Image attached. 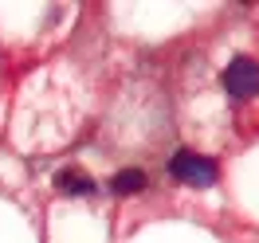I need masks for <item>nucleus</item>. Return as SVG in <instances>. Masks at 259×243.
<instances>
[{
    "instance_id": "nucleus-1",
    "label": "nucleus",
    "mask_w": 259,
    "mask_h": 243,
    "mask_svg": "<svg viewBox=\"0 0 259 243\" xmlns=\"http://www.w3.org/2000/svg\"><path fill=\"white\" fill-rule=\"evenodd\" d=\"M224 90L236 98V102L255 98L259 94V63L255 59H247V55L232 59V63L224 67Z\"/></svg>"
},
{
    "instance_id": "nucleus-2",
    "label": "nucleus",
    "mask_w": 259,
    "mask_h": 243,
    "mask_svg": "<svg viewBox=\"0 0 259 243\" xmlns=\"http://www.w3.org/2000/svg\"><path fill=\"white\" fill-rule=\"evenodd\" d=\"M169 173L185 184H212L216 180V165L208 157H200V153H189V149H181L169 157Z\"/></svg>"
},
{
    "instance_id": "nucleus-3",
    "label": "nucleus",
    "mask_w": 259,
    "mask_h": 243,
    "mask_svg": "<svg viewBox=\"0 0 259 243\" xmlns=\"http://www.w3.org/2000/svg\"><path fill=\"white\" fill-rule=\"evenodd\" d=\"M55 188L67 192V196H91L95 192V180L87 177L82 169H63V173L55 177Z\"/></svg>"
},
{
    "instance_id": "nucleus-4",
    "label": "nucleus",
    "mask_w": 259,
    "mask_h": 243,
    "mask_svg": "<svg viewBox=\"0 0 259 243\" xmlns=\"http://www.w3.org/2000/svg\"><path fill=\"white\" fill-rule=\"evenodd\" d=\"M146 184H149V177L142 173V169H122V173L110 180V192H118V196H134V192H142Z\"/></svg>"
}]
</instances>
